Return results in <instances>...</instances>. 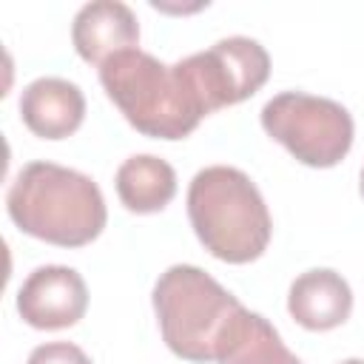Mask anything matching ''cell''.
<instances>
[{
  "instance_id": "1",
  "label": "cell",
  "mask_w": 364,
  "mask_h": 364,
  "mask_svg": "<svg viewBox=\"0 0 364 364\" xmlns=\"http://www.w3.org/2000/svg\"><path fill=\"white\" fill-rule=\"evenodd\" d=\"M151 301L168 350L193 364H219L250 321V310L196 264L159 273Z\"/></svg>"
},
{
  "instance_id": "2",
  "label": "cell",
  "mask_w": 364,
  "mask_h": 364,
  "mask_svg": "<svg viewBox=\"0 0 364 364\" xmlns=\"http://www.w3.org/2000/svg\"><path fill=\"white\" fill-rule=\"evenodd\" d=\"M6 210L23 233L57 247L91 245L108 222L100 185L57 162L20 168L6 193Z\"/></svg>"
},
{
  "instance_id": "3",
  "label": "cell",
  "mask_w": 364,
  "mask_h": 364,
  "mask_svg": "<svg viewBox=\"0 0 364 364\" xmlns=\"http://www.w3.org/2000/svg\"><path fill=\"white\" fill-rule=\"evenodd\" d=\"M188 219L202 247L228 264L256 262L273 233L253 179L230 165L202 168L188 185Z\"/></svg>"
},
{
  "instance_id": "4",
  "label": "cell",
  "mask_w": 364,
  "mask_h": 364,
  "mask_svg": "<svg viewBox=\"0 0 364 364\" xmlns=\"http://www.w3.org/2000/svg\"><path fill=\"white\" fill-rule=\"evenodd\" d=\"M100 82L119 114L154 139H185L208 117L182 68L142 48L108 57L100 65Z\"/></svg>"
},
{
  "instance_id": "5",
  "label": "cell",
  "mask_w": 364,
  "mask_h": 364,
  "mask_svg": "<svg viewBox=\"0 0 364 364\" xmlns=\"http://www.w3.org/2000/svg\"><path fill=\"white\" fill-rule=\"evenodd\" d=\"M262 128L307 168L338 165L355 136L350 111L327 97L282 91L262 108Z\"/></svg>"
},
{
  "instance_id": "6",
  "label": "cell",
  "mask_w": 364,
  "mask_h": 364,
  "mask_svg": "<svg viewBox=\"0 0 364 364\" xmlns=\"http://www.w3.org/2000/svg\"><path fill=\"white\" fill-rule=\"evenodd\" d=\"M205 114L245 102L270 77V54L253 37H225L176 63Z\"/></svg>"
},
{
  "instance_id": "7",
  "label": "cell",
  "mask_w": 364,
  "mask_h": 364,
  "mask_svg": "<svg viewBox=\"0 0 364 364\" xmlns=\"http://www.w3.org/2000/svg\"><path fill=\"white\" fill-rule=\"evenodd\" d=\"M88 310L85 279L65 264H43L17 290V313L34 330L74 327Z\"/></svg>"
},
{
  "instance_id": "8",
  "label": "cell",
  "mask_w": 364,
  "mask_h": 364,
  "mask_svg": "<svg viewBox=\"0 0 364 364\" xmlns=\"http://www.w3.org/2000/svg\"><path fill=\"white\" fill-rule=\"evenodd\" d=\"M20 119L40 139H65L85 119V97L77 82L37 77L20 94Z\"/></svg>"
},
{
  "instance_id": "9",
  "label": "cell",
  "mask_w": 364,
  "mask_h": 364,
  "mask_svg": "<svg viewBox=\"0 0 364 364\" xmlns=\"http://www.w3.org/2000/svg\"><path fill=\"white\" fill-rule=\"evenodd\" d=\"M71 43L85 63L102 65L108 57L136 48V43H139L136 14L119 0L85 3L74 17Z\"/></svg>"
},
{
  "instance_id": "10",
  "label": "cell",
  "mask_w": 364,
  "mask_h": 364,
  "mask_svg": "<svg viewBox=\"0 0 364 364\" xmlns=\"http://www.w3.org/2000/svg\"><path fill=\"white\" fill-rule=\"evenodd\" d=\"M287 313L304 330L324 333L341 327L353 313V290L347 279L330 267H313L293 279Z\"/></svg>"
},
{
  "instance_id": "11",
  "label": "cell",
  "mask_w": 364,
  "mask_h": 364,
  "mask_svg": "<svg viewBox=\"0 0 364 364\" xmlns=\"http://www.w3.org/2000/svg\"><path fill=\"white\" fill-rule=\"evenodd\" d=\"M114 185L131 213H159L176 196V171L154 154H134L117 168Z\"/></svg>"
},
{
  "instance_id": "12",
  "label": "cell",
  "mask_w": 364,
  "mask_h": 364,
  "mask_svg": "<svg viewBox=\"0 0 364 364\" xmlns=\"http://www.w3.org/2000/svg\"><path fill=\"white\" fill-rule=\"evenodd\" d=\"M219 364H301V361L296 358V353L284 347L276 327L264 316L250 313V321L245 324V330L239 333V338L230 344V350Z\"/></svg>"
},
{
  "instance_id": "13",
  "label": "cell",
  "mask_w": 364,
  "mask_h": 364,
  "mask_svg": "<svg viewBox=\"0 0 364 364\" xmlns=\"http://www.w3.org/2000/svg\"><path fill=\"white\" fill-rule=\"evenodd\" d=\"M26 364H94L82 347L71 341H48L31 350Z\"/></svg>"
},
{
  "instance_id": "14",
  "label": "cell",
  "mask_w": 364,
  "mask_h": 364,
  "mask_svg": "<svg viewBox=\"0 0 364 364\" xmlns=\"http://www.w3.org/2000/svg\"><path fill=\"white\" fill-rule=\"evenodd\" d=\"M341 364H364V358H344Z\"/></svg>"
},
{
  "instance_id": "15",
  "label": "cell",
  "mask_w": 364,
  "mask_h": 364,
  "mask_svg": "<svg viewBox=\"0 0 364 364\" xmlns=\"http://www.w3.org/2000/svg\"><path fill=\"white\" fill-rule=\"evenodd\" d=\"M358 191H361V196H364V168H361V182H358Z\"/></svg>"
}]
</instances>
